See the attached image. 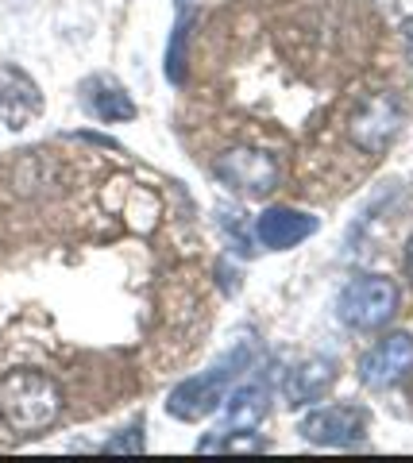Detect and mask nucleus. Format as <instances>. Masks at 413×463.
<instances>
[{
    "label": "nucleus",
    "mask_w": 413,
    "mask_h": 463,
    "mask_svg": "<svg viewBox=\"0 0 413 463\" xmlns=\"http://www.w3.org/2000/svg\"><path fill=\"white\" fill-rule=\"evenodd\" d=\"M62 413V386L35 367H16L0 379V421L16 437H39Z\"/></svg>",
    "instance_id": "1"
},
{
    "label": "nucleus",
    "mask_w": 413,
    "mask_h": 463,
    "mask_svg": "<svg viewBox=\"0 0 413 463\" xmlns=\"http://www.w3.org/2000/svg\"><path fill=\"white\" fill-rule=\"evenodd\" d=\"M251 367V352L244 344L232 347L217 367H209L205 374H193V379H182L166 398V413L178 417V421H202L217 405L224 402V390L236 386V379Z\"/></svg>",
    "instance_id": "2"
},
{
    "label": "nucleus",
    "mask_w": 413,
    "mask_h": 463,
    "mask_svg": "<svg viewBox=\"0 0 413 463\" xmlns=\"http://www.w3.org/2000/svg\"><path fill=\"white\" fill-rule=\"evenodd\" d=\"M398 306H402V289L387 274H355V279L340 289L336 317L355 332H379L387 328Z\"/></svg>",
    "instance_id": "3"
},
{
    "label": "nucleus",
    "mask_w": 413,
    "mask_h": 463,
    "mask_svg": "<svg viewBox=\"0 0 413 463\" xmlns=\"http://www.w3.org/2000/svg\"><path fill=\"white\" fill-rule=\"evenodd\" d=\"M212 174L224 190H232L236 197L248 201H263L275 194L278 185V163L259 147H228L217 163H212Z\"/></svg>",
    "instance_id": "4"
},
{
    "label": "nucleus",
    "mask_w": 413,
    "mask_h": 463,
    "mask_svg": "<svg viewBox=\"0 0 413 463\" xmlns=\"http://www.w3.org/2000/svg\"><path fill=\"white\" fill-rule=\"evenodd\" d=\"M406 124V109L394 93H371L355 105L348 120V139L367 155H382Z\"/></svg>",
    "instance_id": "5"
},
{
    "label": "nucleus",
    "mask_w": 413,
    "mask_h": 463,
    "mask_svg": "<svg viewBox=\"0 0 413 463\" xmlns=\"http://www.w3.org/2000/svg\"><path fill=\"white\" fill-rule=\"evenodd\" d=\"M367 425H371V417H367L363 405H317L297 421V432L309 444L348 448L367 437Z\"/></svg>",
    "instance_id": "6"
},
{
    "label": "nucleus",
    "mask_w": 413,
    "mask_h": 463,
    "mask_svg": "<svg viewBox=\"0 0 413 463\" xmlns=\"http://www.w3.org/2000/svg\"><path fill=\"white\" fill-rule=\"evenodd\" d=\"M42 116V90L16 62H0V124L8 132H23Z\"/></svg>",
    "instance_id": "7"
},
{
    "label": "nucleus",
    "mask_w": 413,
    "mask_h": 463,
    "mask_svg": "<svg viewBox=\"0 0 413 463\" xmlns=\"http://www.w3.org/2000/svg\"><path fill=\"white\" fill-rule=\"evenodd\" d=\"M413 371V336L390 332L360 359V379L367 390H394Z\"/></svg>",
    "instance_id": "8"
},
{
    "label": "nucleus",
    "mask_w": 413,
    "mask_h": 463,
    "mask_svg": "<svg viewBox=\"0 0 413 463\" xmlns=\"http://www.w3.org/2000/svg\"><path fill=\"white\" fill-rule=\"evenodd\" d=\"M317 228H321L317 216H309L302 209L275 205L255 221V240H259L267 251H290V248H297V243H305Z\"/></svg>",
    "instance_id": "9"
},
{
    "label": "nucleus",
    "mask_w": 413,
    "mask_h": 463,
    "mask_svg": "<svg viewBox=\"0 0 413 463\" xmlns=\"http://www.w3.org/2000/svg\"><path fill=\"white\" fill-rule=\"evenodd\" d=\"M336 364L329 355H313V359H302L297 367H290L282 374V398H286L290 410H302V405H313L321 402L329 390L336 386Z\"/></svg>",
    "instance_id": "10"
},
{
    "label": "nucleus",
    "mask_w": 413,
    "mask_h": 463,
    "mask_svg": "<svg viewBox=\"0 0 413 463\" xmlns=\"http://www.w3.org/2000/svg\"><path fill=\"white\" fill-rule=\"evenodd\" d=\"M270 410V374H255V379L232 386L224 394V425L228 432H251Z\"/></svg>",
    "instance_id": "11"
},
{
    "label": "nucleus",
    "mask_w": 413,
    "mask_h": 463,
    "mask_svg": "<svg viewBox=\"0 0 413 463\" xmlns=\"http://www.w3.org/2000/svg\"><path fill=\"white\" fill-rule=\"evenodd\" d=\"M81 105L101 124H127V120H136V112H139L132 93L108 74H93L81 81Z\"/></svg>",
    "instance_id": "12"
},
{
    "label": "nucleus",
    "mask_w": 413,
    "mask_h": 463,
    "mask_svg": "<svg viewBox=\"0 0 413 463\" xmlns=\"http://www.w3.org/2000/svg\"><path fill=\"white\" fill-rule=\"evenodd\" d=\"M190 24H193L190 5H178L174 35H170V47H166V78L174 81V85L186 81V39H190Z\"/></svg>",
    "instance_id": "13"
},
{
    "label": "nucleus",
    "mask_w": 413,
    "mask_h": 463,
    "mask_svg": "<svg viewBox=\"0 0 413 463\" xmlns=\"http://www.w3.org/2000/svg\"><path fill=\"white\" fill-rule=\"evenodd\" d=\"M263 440L255 437V432H228V429H217L202 437L197 444V452H263Z\"/></svg>",
    "instance_id": "14"
},
{
    "label": "nucleus",
    "mask_w": 413,
    "mask_h": 463,
    "mask_svg": "<svg viewBox=\"0 0 413 463\" xmlns=\"http://www.w3.org/2000/svg\"><path fill=\"white\" fill-rule=\"evenodd\" d=\"M105 452H144V425H132V429H124L120 437H112L105 444Z\"/></svg>",
    "instance_id": "15"
},
{
    "label": "nucleus",
    "mask_w": 413,
    "mask_h": 463,
    "mask_svg": "<svg viewBox=\"0 0 413 463\" xmlns=\"http://www.w3.org/2000/svg\"><path fill=\"white\" fill-rule=\"evenodd\" d=\"M402 35H406V47H409V62H413V20L402 24Z\"/></svg>",
    "instance_id": "16"
},
{
    "label": "nucleus",
    "mask_w": 413,
    "mask_h": 463,
    "mask_svg": "<svg viewBox=\"0 0 413 463\" xmlns=\"http://www.w3.org/2000/svg\"><path fill=\"white\" fill-rule=\"evenodd\" d=\"M406 274H409V282H413V236L406 243Z\"/></svg>",
    "instance_id": "17"
},
{
    "label": "nucleus",
    "mask_w": 413,
    "mask_h": 463,
    "mask_svg": "<svg viewBox=\"0 0 413 463\" xmlns=\"http://www.w3.org/2000/svg\"><path fill=\"white\" fill-rule=\"evenodd\" d=\"M174 5H190V0H174Z\"/></svg>",
    "instance_id": "18"
}]
</instances>
